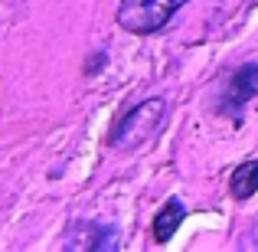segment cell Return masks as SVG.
<instances>
[{"mask_svg":"<svg viewBox=\"0 0 258 252\" xmlns=\"http://www.w3.org/2000/svg\"><path fill=\"white\" fill-rule=\"evenodd\" d=\"M235 200H248V196L258 193V161H245V164L235 167L232 183H229Z\"/></svg>","mask_w":258,"mask_h":252,"instance_id":"6","label":"cell"},{"mask_svg":"<svg viewBox=\"0 0 258 252\" xmlns=\"http://www.w3.org/2000/svg\"><path fill=\"white\" fill-rule=\"evenodd\" d=\"M183 216H186V207H183L180 200H167L164 210L157 213V220H154V239H157V242H167L176 233V226L183 223Z\"/></svg>","mask_w":258,"mask_h":252,"instance_id":"5","label":"cell"},{"mask_svg":"<svg viewBox=\"0 0 258 252\" xmlns=\"http://www.w3.org/2000/svg\"><path fill=\"white\" fill-rule=\"evenodd\" d=\"M183 4L186 0H121L118 26L127 33H138V36H147L170 23V17Z\"/></svg>","mask_w":258,"mask_h":252,"instance_id":"2","label":"cell"},{"mask_svg":"<svg viewBox=\"0 0 258 252\" xmlns=\"http://www.w3.org/2000/svg\"><path fill=\"white\" fill-rule=\"evenodd\" d=\"M66 246H69V249H114V246H118V239H114L105 226L79 223V226L72 229V236L66 239Z\"/></svg>","mask_w":258,"mask_h":252,"instance_id":"3","label":"cell"},{"mask_svg":"<svg viewBox=\"0 0 258 252\" xmlns=\"http://www.w3.org/2000/svg\"><path fill=\"white\" fill-rule=\"evenodd\" d=\"M164 118H167V102L160 98V95L141 102V105L131 108V112L118 121V128L111 131V147L114 151H138L141 144H147V141L164 128Z\"/></svg>","mask_w":258,"mask_h":252,"instance_id":"1","label":"cell"},{"mask_svg":"<svg viewBox=\"0 0 258 252\" xmlns=\"http://www.w3.org/2000/svg\"><path fill=\"white\" fill-rule=\"evenodd\" d=\"M252 95H258V66H242L226 88V105H245Z\"/></svg>","mask_w":258,"mask_h":252,"instance_id":"4","label":"cell"}]
</instances>
